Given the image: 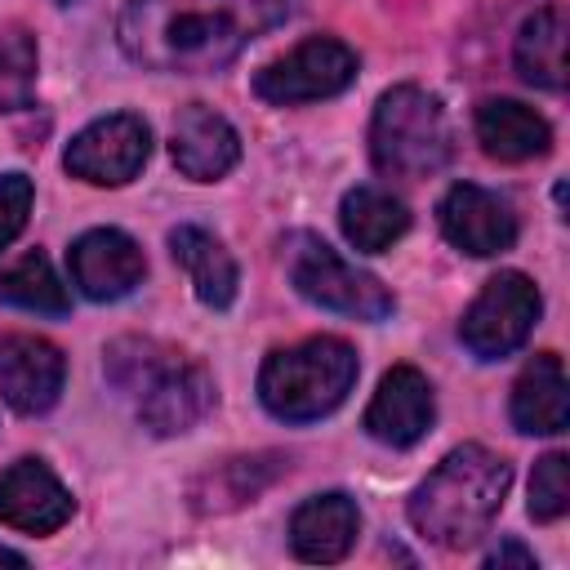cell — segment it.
<instances>
[{
  "mask_svg": "<svg viewBox=\"0 0 570 570\" xmlns=\"http://www.w3.org/2000/svg\"><path fill=\"white\" fill-rule=\"evenodd\" d=\"M31 200H36V187L27 174H0V249L27 227Z\"/></svg>",
  "mask_w": 570,
  "mask_h": 570,
  "instance_id": "cell-26",
  "label": "cell"
},
{
  "mask_svg": "<svg viewBox=\"0 0 570 570\" xmlns=\"http://www.w3.org/2000/svg\"><path fill=\"white\" fill-rule=\"evenodd\" d=\"M432 414H436L432 383L414 365H392L365 410V432L383 445L405 450L432 428Z\"/></svg>",
  "mask_w": 570,
  "mask_h": 570,
  "instance_id": "cell-14",
  "label": "cell"
},
{
  "mask_svg": "<svg viewBox=\"0 0 570 570\" xmlns=\"http://www.w3.org/2000/svg\"><path fill=\"white\" fill-rule=\"evenodd\" d=\"M476 138L494 160H534L552 147L548 120L512 98H485L476 107Z\"/></svg>",
  "mask_w": 570,
  "mask_h": 570,
  "instance_id": "cell-18",
  "label": "cell"
},
{
  "mask_svg": "<svg viewBox=\"0 0 570 570\" xmlns=\"http://www.w3.org/2000/svg\"><path fill=\"white\" fill-rule=\"evenodd\" d=\"M512 58L530 85H539V89L566 85V13H561V4H548L534 18H525Z\"/></svg>",
  "mask_w": 570,
  "mask_h": 570,
  "instance_id": "cell-21",
  "label": "cell"
},
{
  "mask_svg": "<svg viewBox=\"0 0 570 570\" xmlns=\"http://www.w3.org/2000/svg\"><path fill=\"white\" fill-rule=\"evenodd\" d=\"M67 379V361L49 338L4 334L0 338V396L18 414H45Z\"/></svg>",
  "mask_w": 570,
  "mask_h": 570,
  "instance_id": "cell-11",
  "label": "cell"
},
{
  "mask_svg": "<svg viewBox=\"0 0 570 570\" xmlns=\"http://www.w3.org/2000/svg\"><path fill=\"white\" fill-rule=\"evenodd\" d=\"M485 566H499V570H503V566H525V570H530V566H534V552H525L521 543L508 539V543H499V548L485 557Z\"/></svg>",
  "mask_w": 570,
  "mask_h": 570,
  "instance_id": "cell-27",
  "label": "cell"
},
{
  "mask_svg": "<svg viewBox=\"0 0 570 570\" xmlns=\"http://www.w3.org/2000/svg\"><path fill=\"white\" fill-rule=\"evenodd\" d=\"M107 379L134 401V414L156 436L196 428L214 405V379L200 361L156 338H116L107 347Z\"/></svg>",
  "mask_w": 570,
  "mask_h": 570,
  "instance_id": "cell-2",
  "label": "cell"
},
{
  "mask_svg": "<svg viewBox=\"0 0 570 570\" xmlns=\"http://www.w3.org/2000/svg\"><path fill=\"white\" fill-rule=\"evenodd\" d=\"M508 485H512V468L499 454H490L485 445H459L414 490L410 521L436 548H450V552L472 548L499 517Z\"/></svg>",
  "mask_w": 570,
  "mask_h": 570,
  "instance_id": "cell-3",
  "label": "cell"
},
{
  "mask_svg": "<svg viewBox=\"0 0 570 570\" xmlns=\"http://www.w3.org/2000/svg\"><path fill=\"white\" fill-rule=\"evenodd\" d=\"M285 272H289V285L316 307H330L356 321H383L392 312V294L370 272H356L352 263H343L312 232L285 236Z\"/></svg>",
  "mask_w": 570,
  "mask_h": 570,
  "instance_id": "cell-6",
  "label": "cell"
},
{
  "mask_svg": "<svg viewBox=\"0 0 570 570\" xmlns=\"http://www.w3.org/2000/svg\"><path fill=\"white\" fill-rule=\"evenodd\" d=\"M0 566H27V557L13 552V548H0Z\"/></svg>",
  "mask_w": 570,
  "mask_h": 570,
  "instance_id": "cell-28",
  "label": "cell"
},
{
  "mask_svg": "<svg viewBox=\"0 0 570 570\" xmlns=\"http://www.w3.org/2000/svg\"><path fill=\"white\" fill-rule=\"evenodd\" d=\"M289 463L281 454H254V459H227L196 485V508L200 512H227L254 499L263 485H272Z\"/></svg>",
  "mask_w": 570,
  "mask_h": 570,
  "instance_id": "cell-22",
  "label": "cell"
},
{
  "mask_svg": "<svg viewBox=\"0 0 570 570\" xmlns=\"http://www.w3.org/2000/svg\"><path fill=\"white\" fill-rule=\"evenodd\" d=\"M356 80V53L334 40V36H312L285 58L267 62L254 71V94L276 107H298V102H321L343 94Z\"/></svg>",
  "mask_w": 570,
  "mask_h": 570,
  "instance_id": "cell-8",
  "label": "cell"
},
{
  "mask_svg": "<svg viewBox=\"0 0 570 570\" xmlns=\"http://www.w3.org/2000/svg\"><path fill=\"white\" fill-rule=\"evenodd\" d=\"M539 289L525 272H499L485 281V289L472 298V307L459 321V338L472 356L481 361H499L508 352H517L534 321H539Z\"/></svg>",
  "mask_w": 570,
  "mask_h": 570,
  "instance_id": "cell-7",
  "label": "cell"
},
{
  "mask_svg": "<svg viewBox=\"0 0 570 570\" xmlns=\"http://www.w3.org/2000/svg\"><path fill=\"white\" fill-rule=\"evenodd\" d=\"M356 530H361V512L347 494H316V499L298 503L289 517L294 557H303L312 566L343 561L356 543Z\"/></svg>",
  "mask_w": 570,
  "mask_h": 570,
  "instance_id": "cell-16",
  "label": "cell"
},
{
  "mask_svg": "<svg viewBox=\"0 0 570 570\" xmlns=\"http://www.w3.org/2000/svg\"><path fill=\"white\" fill-rule=\"evenodd\" d=\"M36 98V36L18 22L0 27V111L31 107Z\"/></svg>",
  "mask_w": 570,
  "mask_h": 570,
  "instance_id": "cell-24",
  "label": "cell"
},
{
  "mask_svg": "<svg viewBox=\"0 0 570 570\" xmlns=\"http://www.w3.org/2000/svg\"><path fill=\"white\" fill-rule=\"evenodd\" d=\"M71 281L80 285L85 298L94 303H111V298H125L142 272H147V258L138 249L134 236L116 232V227H94L85 232L76 245H71Z\"/></svg>",
  "mask_w": 570,
  "mask_h": 570,
  "instance_id": "cell-12",
  "label": "cell"
},
{
  "mask_svg": "<svg viewBox=\"0 0 570 570\" xmlns=\"http://www.w3.org/2000/svg\"><path fill=\"white\" fill-rule=\"evenodd\" d=\"M361 374L356 352L343 338H303L294 347H281L258 370V396L267 414L285 423H312L343 405Z\"/></svg>",
  "mask_w": 570,
  "mask_h": 570,
  "instance_id": "cell-4",
  "label": "cell"
},
{
  "mask_svg": "<svg viewBox=\"0 0 570 570\" xmlns=\"http://www.w3.org/2000/svg\"><path fill=\"white\" fill-rule=\"evenodd\" d=\"M512 423L530 436H552L566 432L570 423V392H566V370L552 352H539L521 379L512 383Z\"/></svg>",
  "mask_w": 570,
  "mask_h": 570,
  "instance_id": "cell-17",
  "label": "cell"
},
{
  "mask_svg": "<svg viewBox=\"0 0 570 570\" xmlns=\"http://www.w3.org/2000/svg\"><path fill=\"white\" fill-rule=\"evenodd\" d=\"M169 156H174L178 174H187L196 183H214V178H223L240 160V138H236V129L218 111L191 102L174 120Z\"/></svg>",
  "mask_w": 570,
  "mask_h": 570,
  "instance_id": "cell-15",
  "label": "cell"
},
{
  "mask_svg": "<svg viewBox=\"0 0 570 570\" xmlns=\"http://www.w3.org/2000/svg\"><path fill=\"white\" fill-rule=\"evenodd\" d=\"M285 18V0H129L120 49L151 71H214Z\"/></svg>",
  "mask_w": 570,
  "mask_h": 570,
  "instance_id": "cell-1",
  "label": "cell"
},
{
  "mask_svg": "<svg viewBox=\"0 0 570 570\" xmlns=\"http://www.w3.org/2000/svg\"><path fill=\"white\" fill-rule=\"evenodd\" d=\"M71 494L67 485L40 463V459H18L13 468L0 472V521L22 530V534H53L71 517Z\"/></svg>",
  "mask_w": 570,
  "mask_h": 570,
  "instance_id": "cell-13",
  "label": "cell"
},
{
  "mask_svg": "<svg viewBox=\"0 0 570 570\" xmlns=\"http://www.w3.org/2000/svg\"><path fill=\"white\" fill-rule=\"evenodd\" d=\"M0 303L27 307V312H49V316H62L71 307V298H67L53 263L40 249L22 254L13 267L0 272Z\"/></svg>",
  "mask_w": 570,
  "mask_h": 570,
  "instance_id": "cell-23",
  "label": "cell"
},
{
  "mask_svg": "<svg viewBox=\"0 0 570 570\" xmlns=\"http://www.w3.org/2000/svg\"><path fill=\"white\" fill-rule=\"evenodd\" d=\"M338 223H343V236L361 249V254H383L392 240L405 236L410 227V214L396 196L379 191V187H352L338 205Z\"/></svg>",
  "mask_w": 570,
  "mask_h": 570,
  "instance_id": "cell-20",
  "label": "cell"
},
{
  "mask_svg": "<svg viewBox=\"0 0 570 570\" xmlns=\"http://www.w3.org/2000/svg\"><path fill=\"white\" fill-rule=\"evenodd\" d=\"M58 4H80V0H58Z\"/></svg>",
  "mask_w": 570,
  "mask_h": 570,
  "instance_id": "cell-29",
  "label": "cell"
},
{
  "mask_svg": "<svg viewBox=\"0 0 570 570\" xmlns=\"http://www.w3.org/2000/svg\"><path fill=\"white\" fill-rule=\"evenodd\" d=\"M169 249L183 263V272L191 276L196 298L205 307H232V298H236V263L223 249V240H214L205 227L183 223V227L169 232Z\"/></svg>",
  "mask_w": 570,
  "mask_h": 570,
  "instance_id": "cell-19",
  "label": "cell"
},
{
  "mask_svg": "<svg viewBox=\"0 0 570 570\" xmlns=\"http://www.w3.org/2000/svg\"><path fill=\"white\" fill-rule=\"evenodd\" d=\"M570 508V459L566 454H543L530 476V517L534 521H557Z\"/></svg>",
  "mask_w": 570,
  "mask_h": 570,
  "instance_id": "cell-25",
  "label": "cell"
},
{
  "mask_svg": "<svg viewBox=\"0 0 570 570\" xmlns=\"http://www.w3.org/2000/svg\"><path fill=\"white\" fill-rule=\"evenodd\" d=\"M147 151H151V129L142 116H129V111H116V116H102L94 125H85L71 142H67V156L62 165L85 178V183H98V187H120L129 178H138V169L147 165Z\"/></svg>",
  "mask_w": 570,
  "mask_h": 570,
  "instance_id": "cell-9",
  "label": "cell"
},
{
  "mask_svg": "<svg viewBox=\"0 0 570 570\" xmlns=\"http://www.w3.org/2000/svg\"><path fill=\"white\" fill-rule=\"evenodd\" d=\"M450 156V129L441 102L414 85H396L379 98L370 125V160L383 178H428Z\"/></svg>",
  "mask_w": 570,
  "mask_h": 570,
  "instance_id": "cell-5",
  "label": "cell"
},
{
  "mask_svg": "<svg viewBox=\"0 0 570 570\" xmlns=\"http://www.w3.org/2000/svg\"><path fill=\"white\" fill-rule=\"evenodd\" d=\"M441 232L454 249L472 254V258H490L512 249L517 240V214L508 200H499L494 191L476 187V183H454L441 200Z\"/></svg>",
  "mask_w": 570,
  "mask_h": 570,
  "instance_id": "cell-10",
  "label": "cell"
}]
</instances>
